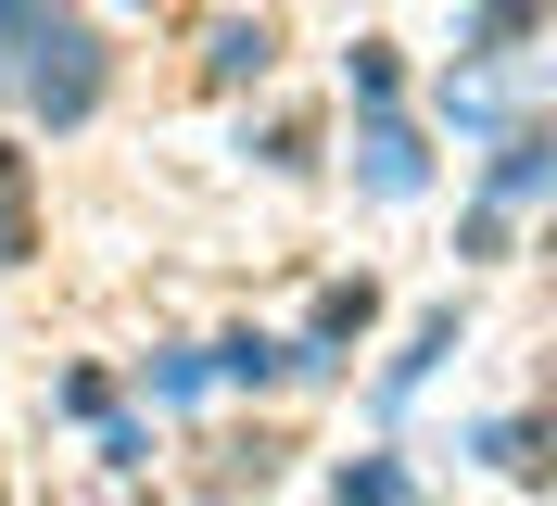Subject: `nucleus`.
<instances>
[{
  "mask_svg": "<svg viewBox=\"0 0 557 506\" xmlns=\"http://www.w3.org/2000/svg\"><path fill=\"white\" fill-rule=\"evenodd\" d=\"M0 38H13V51H0V76H13L51 127H76V114L102 101V38L76 26V13H51V0H0Z\"/></svg>",
  "mask_w": 557,
  "mask_h": 506,
  "instance_id": "f257e3e1",
  "label": "nucleus"
},
{
  "mask_svg": "<svg viewBox=\"0 0 557 506\" xmlns=\"http://www.w3.org/2000/svg\"><path fill=\"white\" fill-rule=\"evenodd\" d=\"M368 190H418V152H406V127H368Z\"/></svg>",
  "mask_w": 557,
  "mask_h": 506,
  "instance_id": "f03ea898",
  "label": "nucleus"
}]
</instances>
